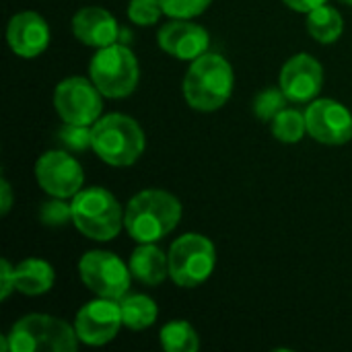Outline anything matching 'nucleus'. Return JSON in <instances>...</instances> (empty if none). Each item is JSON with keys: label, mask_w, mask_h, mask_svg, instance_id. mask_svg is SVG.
Returning a JSON list of instances; mask_svg holds the SVG:
<instances>
[{"label": "nucleus", "mask_w": 352, "mask_h": 352, "mask_svg": "<svg viewBox=\"0 0 352 352\" xmlns=\"http://www.w3.org/2000/svg\"><path fill=\"white\" fill-rule=\"evenodd\" d=\"M182 221V202L165 190H142L130 198L124 227L136 243H157Z\"/></svg>", "instance_id": "f257e3e1"}, {"label": "nucleus", "mask_w": 352, "mask_h": 352, "mask_svg": "<svg viewBox=\"0 0 352 352\" xmlns=\"http://www.w3.org/2000/svg\"><path fill=\"white\" fill-rule=\"evenodd\" d=\"M233 85L231 64L221 54L206 52L192 60L184 76V97L196 111H217L231 99Z\"/></svg>", "instance_id": "f03ea898"}, {"label": "nucleus", "mask_w": 352, "mask_h": 352, "mask_svg": "<svg viewBox=\"0 0 352 352\" xmlns=\"http://www.w3.org/2000/svg\"><path fill=\"white\" fill-rule=\"evenodd\" d=\"M146 146L138 122L126 113H107L93 124V153L111 167L134 165Z\"/></svg>", "instance_id": "7ed1b4c3"}, {"label": "nucleus", "mask_w": 352, "mask_h": 352, "mask_svg": "<svg viewBox=\"0 0 352 352\" xmlns=\"http://www.w3.org/2000/svg\"><path fill=\"white\" fill-rule=\"evenodd\" d=\"M72 225L93 241H111L124 227V212L118 198L99 186L82 188L70 202Z\"/></svg>", "instance_id": "20e7f679"}, {"label": "nucleus", "mask_w": 352, "mask_h": 352, "mask_svg": "<svg viewBox=\"0 0 352 352\" xmlns=\"http://www.w3.org/2000/svg\"><path fill=\"white\" fill-rule=\"evenodd\" d=\"M78 342L74 326L45 314L21 318L8 332L10 352H74Z\"/></svg>", "instance_id": "39448f33"}, {"label": "nucleus", "mask_w": 352, "mask_h": 352, "mask_svg": "<svg viewBox=\"0 0 352 352\" xmlns=\"http://www.w3.org/2000/svg\"><path fill=\"white\" fill-rule=\"evenodd\" d=\"M89 76L103 97L124 99L136 91L140 66L132 50L116 41L97 50L89 62Z\"/></svg>", "instance_id": "423d86ee"}, {"label": "nucleus", "mask_w": 352, "mask_h": 352, "mask_svg": "<svg viewBox=\"0 0 352 352\" xmlns=\"http://www.w3.org/2000/svg\"><path fill=\"white\" fill-rule=\"evenodd\" d=\"M167 256L169 278L184 289H194L206 283L217 266L214 243L200 233H186L175 239Z\"/></svg>", "instance_id": "0eeeda50"}, {"label": "nucleus", "mask_w": 352, "mask_h": 352, "mask_svg": "<svg viewBox=\"0 0 352 352\" xmlns=\"http://www.w3.org/2000/svg\"><path fill=\"white\" fill-rule=\"evenodd\" d=\"M78 274L85 287L97 297L120 301L130 289V266L124 264L116 254L93 250L78 260Z\"/></svg>", "instance_id": "6e6552de"}, {"label": "nucleus", "mask_w": 352, "mask_h": 352, "mask_svg": "<svg viewBox=\"0 0 352 352\" xmlns=\"http://www.w3.org/2000/svg\"><path fill=\"white\" fill-rule=\"evenodd\" d=\"M101 91L91 78L68 76L54 91V107L64 124L93 126L103 109Z\"/></svg>", "instance_id": "1a4fd4ad"}, {"label": "nucleus", "mask_w": 352, "mask_h": 352, "mask_svg": "<svg viewBox=\"0 0 352 352\" xmlns=\"http://www.w3.org/2000/svg\"><path fill=\"white\" fill-rule=\"evenodd\" d=\"M39 188L54 198H74L85 184L82 165L68 151H47L35 163Z\"/></svg>", "instance_id": "9d476101"}, {"label": "nucleus", "mask_w": 352, "mask_h": 352, "mask_svg": "<svg viewBox=\"0 0 352 352\" xmlns=\"http://www.w3.org/2000/svg\"><path fill=\"white\" fill-rule=\"evenodd\" d=\"M124 326L120 301L99 297L95 301H89L76 311L74 318V330L82 344L89 346H103L111 342L120 328Z\"/></svg>", "instance_id": "9b49d317"}, {"label": "nucleus", "mask_w": 352, "mask_h": 352, "mask_svg": "<svg viewBox=\"0 0 352 352\" xmlns=\"http://www.w3.org/2000/svg\"><path fill=\"white\" fill-rule=\"evenodd\" d=\"M307 134L330 146L346 144L352 138V113L334 99H314L305 109Z\"/></svg>", "instance_id": "f8f14e48"}, {"label": "nucleus", "mask_w": 352, "mask_h": 352, "mask_svg": "<svg viewBox=\"0 0 352 352\" xmlns=\"http://www.w3.org/2000/svg\"><path fill=\"white\" fill-rule=\"evenodd\" d=\"M322 85L324 68L305 52L289 58L280 70V89L291 103H311L320 95Z\"/></svg>", "instance_id": "ddd939ff"}, {"label": "nucleus", "mask_w": 352, "mask_h": 352, "mask_svg": "<svg viewBox=\"0 0 352 352\" xmlns=\"http://www.w3.org/2000/svg\"><path fill=\"white\" fill-rule=\"evenodd\" d=\"M157 41L165 54L186 62L200 58L210 47L208 31L202 25L192 23V19H171L159 29Z\"/></svg>", "instance_id": "4468645a"}, {"label": "nucleus", "mask_w": 352, "mask_h": 352, "mask_svg": "<svg viewBox=\"0 0 352 352\" xmlns=\"http://www.w3.org/2000/svg\"><path fill=\"white\" fill-rule=\"evenodd\" d=\"M52 33H50V25L45 23V19L33 10H23L16 12L6 27V41L10 45V50L25 58H37L41 56L47 45H50Z\"/></svg>", "instance_id": "2eb2a0df"}, {"label": "nucleus", "mask_w": 352, "mask_h": 352, "mask_svg": "<svg viewBox=\"0 0 352 352\" xmlns=\"http://www.w3.org/2000/svg\"><path fill=\"white\" fill-rule=\"evenodd\" d=\"M74 37L89 47H105L118 41L120 25L116 16L101 6H85L72 16Z\"/></svg>", "instance_id": "dca6fc26"}, {"label": "nucleus", "mask_w": 352, "mask_h": 352, "mask_svg": "<svg viewBox=\"0 0 352 352\" xmlns=\"http://www.w3.org/2000/svg\"><path fill=\"white\" fill-rule=\"evenodd\" d=\"M128 266L132 278L146 287H159L169 276V256L155 243H138Z\"/></svg>", "instance_id": "f3484780"}, {"label": "nucleus", "mask_w": 352, "mask_h": 352, "mask_svg": "<svg viewBox=\"0 0 352 352\" xmlns=\"http://www.w3.org/2000/svg\"><path fill=\"white\" fill-rule=\"evenodd\" d=\"M54 268L41 258H27L14 266V289L23 295L37 297L54 287Z\"/></svg>", "instance_id": "a211bd4d"}, {"label": "nucleus", "mask_w": 352, "mask_h": 352, "mask_svg": "<svg viewBox=\"0 0 352 352\" xmlns=\"http://www.w3.org/2000/svg\"><path fill=\"white\" fill-rule=\"evenodd\" d=\"M120 309H122L124 326L128 330H134V332L151 328L157 322V316H159L157 303L151 297L140 295V293L124 295L120 299Z\"/></svg>", "instance_id": "6ab92c4d"}, {"label": "nucleus", "mask_w": 352, "mask_h": 352, "mask_svg": "<svg viewBox=\"0 0 352 352\" xmlns=\"http://www.w3.org/2000/svg\"><path fill=\"white\" fill-rule=\"evenodd\" d=\"M307 31L309 35L320 41V43H334L340 39L342 31H344V21H342V14L328 6V4H322L318 8H314L311 12H307Z\"/></svg>", "instance_id": "aec40b11"}, {"label": "nucleus", "mask_w": 352, "mask_h": 352, "mask_svg": "<svg viewBox=\"0 0 352 352\" xmlns=\"http://www.w3.org/2000/svg\"><path fill=\"white\" fill-rule=\"evenodd\" d=\"M161 346L167 352H196L200 349V336L190 322L173 320L161 328Z\"/></svg>", "instance_id": "412c9836"}, {"label": "nucleus", "mask_w": 352, "mask_h": 352, "mask_svg": "<svg viewBox=\"0 0 352 352\" xmlns=\"http://www.w3.org/2000/svg\"><path fill=\"white\" fill-rule=\"evenodd\" d=\"M270 124H272L274 138L285 144H297L307 134L305 113H301L299 109H293V107H285Z\"/></svg>", "instance_id": "4be33fe9"}, {"label": "nucleus", "mask_w": 352, "mask_h": 352, "mask_svg": "<svg viewBox=\"0 0 352 352\" xmlns=\"http://www.w3.org/2000/svg\"><path fill=\"white\" fill-rule=\"evenodd\" d=\"M287 95L285 91L278 87H268L264 91H260L254 99V116L260 122H272L285 107H287Z\"/></svg>", "instance_id": "5701e85b"}, {"label": "nucleus", "mask_w": 352, "mask_h": 352, "mask_svg": "<svg viewBox=\"0 0 352 352\" xmlns=\"http://www.w3.org/2000/svg\"><path fill=\"white\" fill-rule=\"evenodd\" d=\"M60 144L66 151L80 153L87 148H93V126L82 124H64L58 132Z\"/></svg>", "instance_id": "b1692460"}, {"label": "nucleus", "mask_w": 352, "mask_h": 352, "mask_svg": "<svg viewBox=\"0 0 352 352\" xmlns=\"http://www.w3.org/2000/svg\"><path fill=\"white\" fill-rule=\"evenodd\" d=\"M163 12L161 0H130L128 2V19L138 27H148L159 23Z\"/></svg>", "instance_id": "393cba45"}, {"label": "nucleus", "mask_w": 352, "mask_h": 352, "mask_svg": "<svg viewBox=\"0 0 352 352\" xmlns=\"http://www.w3.org/2000/svg\"><path fill=\"white\" fill-rule=\"evenodd\" d=\"M39 221L43 227H64L66 223H72V206L64 202V198H54L43 202L39 208Z\"/></svg>", "instance_id": "a878e982"}, {"label": "nucleus", "mask_w": 352, "mask_h": 352, "mask_svg": "<svg viewBox=\"0 0 352 352\" xmlns=\"http://www.w3.org/2000/svg\"><path fill=\"white\" fill-rule=\"evenodd\" d=\"M212 0H161L163 12L171 19H194L202 14Z\"/></svg>", "instance_id": "bb28decb"}, {"label": "nucleus", "mask_w": 352, "mask_h": 352, "mask_svg": "<svg viewBox=\"0 0 352 352\" xmlns=\"http://www.w3.org/2000/svg\"><path fill=\"white\" fill-rule=\"evenodd\" d=\"M0 278H2L0 297H2V301H6L10 297V293L16 291L14 289V266H10L8 260H2V264H0Z\"/></svg>", "instance_id": "cd10ccee"}, {"label": "nucleus", "mask_w": 352, "mask_h": 352, "mask_svg": "<svg viewBox=\"0 0 352 352\" xmlns=\"http://www.w3.org/2000/svg\"><path fill=\"white\" fill-rule=\"evenodd\" d=\"M291 10H295V12H311L314 8H318V6H322V4H326L328 0H283Z\"/></svg>", "instance_id": "c85d7f7f"}, {"label": "nucleus", "mask_w": 352, "mask_h": 352, "mask_svg": "<svg viewBox=\"0 0 352 352\" xmlns=\"http://www.w3.org/2000/svg\"><path fill=\"white\" fill-rule=\"evenodd\" d=\"M12 206V190H10V184L6 182V177L0 179V212L2 214H8Z\"/></svg>", "instance_id": "c756f323"}, {"label": "nucleus", "mask_w": 352, "mask_h": 352, "mask_svg": "<svg viewBox=\"0 0 352 352\" xmlns=\"http://www.w3.org/2000/svg\"><path fill=\"white\" fill-rule=\"evenodd\" d=\"M340 2H344V4H351L352 6V0H340Z\"/></svg>", "instance_id": "7c9ffc66"}]
</instances>
